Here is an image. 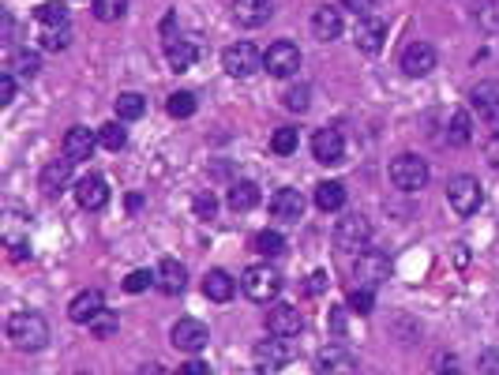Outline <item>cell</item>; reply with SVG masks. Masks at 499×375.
I'll return each instance as SVG.
<instances>
[{
  "label": "cell",
  "instance_id": "obj_1",
  "mask_svg": "<svg viewBox=\"0 0 499 375\" xmlns=\"http://www.w3.org/2000/svg\"><path fill=\"white\" fill-rule=\"evenodd\" d=\"M8 338H12L15 349L38 353V349H45V342H49V323H45L38 312H15V315L8 319Z\"/></svg>",
  "mask_w": 499,
  "mask_h": 375
},
{
  "label": "cell",
  "instance_id": "obj_2",
  "mask_svg": "<svg viewBox=\"0 0 499 375\" xmlns=\"http://www.w3.org/2000/svg\"><path fill=\"white\" fill-rule=\"evenodd\" d=\"M241 289L248 300H256V305H266V300H274L278 289H282V274L274 271V266H266V263H256V266H248V271L241 274Z\"/></svg>",
  "mask_w": 499,
  "mask_h": 375
},
{
  "label": "cell",
  "instance_id": "obj_3",
  "mask_svg": "<svg viewBox=\"0 0 499 375\" xmlns=\"http://www.w3.org/2000/svg\"><path fill=\"white\" fill-rule=\"evenodd\" d=\"M447 200H451V210L458 218H473L480 203H485V188H480L477 176H454L447 184Z\"/></svg>",
  "mask_w": 499,
  "mask_h": 375
},
{
  "label": "cell",
  "instance_id": "obj_4",
  "mask_svg": "<svg viewBox=\"0 0 499 375\" xmlns=\"http://www.w3.org/2000/svg\"><path fill=\"white\" fill-rule=\"evenodd\" d=\"M368 240H372V225H368V218H361V214H349V218H342L334 229V248L346 252V256H361L368 248Z\"/></svg>",
  "mask_w": 499,
  "mask_h": 375
},
{
  "label": "cell",
  "instance_id": "obj_5",
  "mask_svg": "<svg viewBox=\"0 0 499 375\" xmlns=\"http://www.w3.org/2000/svg\"><path fill=\"white\" fill-rule=\"evenodd\" d=\"M390 184L398 192H421L428 184V162L417 154H398L390 162Z\"/></svg>",
  "mask_w": 499,
  "mask_h": 375
},
{
  "label": "cell",
  "instance_id": "obj_6",
  "mask_svg": "<svg viewBox=\"0 0 499 375\" xmlns=\"http://www.w3.org/2000/svg\"><path fill=\"white\" fill-rule=\"evenodd\" d=\"M222 68L233 79H252L256 71H263V53L252 42H237V45H229L222 53Z\"/></svg>",
  "mask_w": 499,
  "mask_h": 375
},
{
  "label": "cell",
  "instance_id": "obj_7",
  "mask_svg": "<svg viewBox=\"0 0 499 375\" xmlns=\"http://www.w3.org/2000/svg\"><path fill=\"white\" fill-rule=\"evenodd\" d=\"M297 356V349H293V342L290 338H263V342L252 349V361H256V368L259 371H278V368H285Z\"/></svg>",
  "mask_w": 499,
  "mask_h": 375
},
{
  "label": "cell",
  "instance_id": "obj_8",
  "mask_svg": "<svg viewBox=\"0 0 499 375\" xmlns=\"http://www.w3.org/2000/svg\"><path fill=\"white\" fill-rule=\"evenodd\" d=\"M470 102H473V110H477L480 124H485L492 135H499V83H495V79L477 83L473 94H470Z\"/></svg>",
  "mask_w": 499,
  "mask_h": 375
},
{
  "label": "cell",
  "instance_id": "obj_9",
  "mask_svg": "<svg viewBox=\"0 0 499 375\" xmlns=\"http://www.w3.org/2000/svg\"><path fill=\"white\" fill-rule=\"evenodd\" d=\"M169 342H173V349H181V353H200L210 342V330H207V323H200V319L184 315V319H176L173 323Z\"/></svg>",
  "mask_w": 499,
  "mask_h": 375
},
{
  "label": "cell",
  "instance_id": "obj_10",
  "mask_svg": "<svg viewBox=\"0 0 499 375\" xmlns=\"http://www.w3.org/2000/svg\"><path fill=\"white\" fill-rule=\"evenodd\" d=\"M263 68L271 71L274 79H290V76H297V68H300V49L293 42H274L271 49L263 53Z\"/></svg>",
  "mask_w": 499,
  "mask_h": 375
},
{
  "label": "cell",
  "instance_id": "obj_11",
  "mask_svg": "<svg viewBox=\"0 0 499 375\" xmlns=\"http://www.w3.org/2000/svg\"><path fill=\"white\" fill-rule=\"evenodd\" d=\"M390 271V263L383 252H376V248H364L361 256H356V266H353V278L356 285H364V289H376V285L387 278Z\"/></svg>",
  "mask_w": 499,
  "mask_h": 375
},
{
  "label": "cell",
  "instance_id": "obj_12",
  "mask_svg": "<svg viewBox=\"0 0 499 375\" xmlns=\"http://www.w3.org/2000/svg\"><path fill=\"white\" fill-rule=\"evenodd\" d=\"M315 371L319 375H356V356L346 346H323L315 353Z\"/></svg>",
  "mask_w": 499,
  "mask_h": 375
},
{
  "label": "cell",
  "instance_id": "obj_13",
  "mask_svg": "<svg viewBox=\"0 0 499 375\" xmlns=\"http://www.w3.org/2000/svg\"><path fill=\"white\" fill-rule=\"evenodd\" d=\"M266 330H271L274 338H297L300 330H305V315H300L297 305H274L271 312H266Z\"/></svg>",
  "mask_w": 499,
  "mask_h": 375
},
{
  "label": "cell",
  "instance_id": "obj_14",
  "mask_svg": "<svg viewBox=\"0 0 499 375\" xmlns=\"http://www.w3.org/2000/svg\"><path fill=\"white\" fill-rule=\"evenodd\" d=\"M312 154H315V162H323V166H338L346 158V139L338 128H319L312 135Z\"/></svg>",
  "mask_w": 499,
  "mask_h": 375
},
{
  "label": "cell",
  "instance_id": "obj_15",
  "mask_svg": "<svg viewBox=\"0 0 499 375\" xmlns=\"http://www.w3.org/2000/svg\"><path fill=\"white\" fill-rule=\"evenodd\" d=\"M271 214L282 222V225H293L305 218V195H300L297 188H278L271 195Z\"/></svg>",
  "mask_w": 499,
  "mask_h": 375
},
{
  "label": "cell",
  "instance_id": "obj_16",
  "mask_svg": "<svg viewBox=\"0 0 499 375\" xmlns=\"http://www.w3.org/2000/svg\"><path fill=\"white\" fill-rule=\"evenodd\" d=\"M436 49L428 45V42H409L405 49H402V71L405 76H413V79H421V76H428V71L436 68Z\"/></svg>",
  "mask_w": 499,
  "mask_h": 375
},
{
  "label": "cell",
  "instance_id": "obj_17",
  "mask_svg": "<svg viewBox=\"0 0 499 375\" xmlns=\"http://www.w3.org/2000/svg\"><path fill=\"white\" fill-rule=\"evenodd\" d=\"M383 38H387V20H380V15H364V20H356L353 42H356L361 53H380Z\"/></svg>",
  "mask_w": 499,
  "mask_h": 375
},
{
  "label": "cell",
  "instance_id": "obj_18",
  "mask_svg": "<svg viewBox=\"0 0 499 375\" xmlns=\"http://www.w3.org/2000/svg\"><path fill=\"white\" fill-rule=\"evenodd\" d=\"M94 147H98V132L83 128V124L68 128V135H64V158H71V162H86V158L94 154Z\"/></svg>",
  "mask_w": 499,
  "mask_h": 375
},
{
  "label": "cell",
  "instance_id": "obj_19",
  "mask_svg": "<svg viewBox=\"0 0 499 375\" xmlns=\"http://www.w3.org/2000/svg\"><path fill=\"white\" fill-rule=\"evenodd\" d=\"M274 15V0H233V20L241 27H263Z\"/></svg>",
  "mask_w": 499,
  "mask_h": 375
},
{
  "label": "cell",
  "instance_id": "obj_20",
  "mask_svg": "<svg viewBox=\"0 0 499 375\" xmlns=\"http://www.w3.org/2000/svg\"><path fill=\"white\" fill-rule=\"evenodd\" d=\"M102 308H105V305H102V293H98V289H83V293L71 297L68 319H71V323H79V327H86Z\"/></svg>",
  "mask_w": 499,
  "mask_h": 375
},
{
  "label": "cell",
  "instance_id": "obj_21",
  "mask_svg": "<svg viewBox=\"0 0 499 375\" xmlns=\"http://www.w3.org/2000/svg\"><path fill=\"white\" fill-rule=\"evenodd\" d=\"M76 203L83 210H102L105 203H110V188H105L102 176H83V181L76 184Z\"/></svg>",
  "mask_w": 499,
  "mask_h": 375
},
{
  "label": "cell",
  "instance_id": "obj_22",
  "mask_svg": "<svg viewBox=\"0 0 499 375\" xmlns=\"http://www.w3.org/2000/svg\"><path fill=\"white\" fill-rule=\"evenodd\" d=\"M312 34H315V42H334L338 34H342V12L323 4V8H315L312 12Z\"/></svg>",
  "mask_w": 499,
  "mask_h": 375
},
{
  "label": "cell",
  "instance_id": "obj_23",
  "mask_svg": "<svg viewBox=\"0 0 499 375\" xmlns=\"http://www.w3.org/2000/svg\"><path fill=\"white\" fill-rule=\"evenodd\" d=\"M71 166H76V162H71V158H53V162L42 169V192L45 195H61L64 188H68V181H71Z\"/></svg>",
  "mask_w": 499,
  "mask_h": 375
},
{
  "label": "cell",
  "instance_id": "obj_24",
  "mask_svg": "<svg viewBox=\"0 0 499 375\" xmlns=\"http://www.w3.org/2000/svg\"><path fill=\"white\" fill-rule=\"evenodd\" d=\"M166 61L173 71H188L195 61H200V45L192 38H166Z\"/></svg>",
  "mask_w": 499,
  "mask_h": 375
},
{
  "label": "cell",
  "instance_id": "obj_25",
  "mask_svg": "<svg viewBox=\"0 0 499 375\" xmlns=\"http://www.w3.org/2000/svg\"><path fill=\"white\" fill-rule=\"evenodd\" d=\"M158 289H162L166 297H176L188 285V271H184V263H176V259H162L158 263Z\"/></svg>",
  "mask_w": 499,
  "mask_h": 375
},
{
  "label": "cell",
  "instance_id": "obj_26",
  "mask_svg": "<svg viewBox=\"0 0 499 375\" xmlns=\"http://www.w3.org/2000/svg\"><path fill=\"white\" fill-rule=\"evenodd\" d=\"M233 289H237V281H233V274H229V271H210L203 278V297L218 300V305H225V300L233 297Z\"/></svg>",
  "mask_w": 499,
  "mask_h": 375
},
{
  "label": "cell",
  "instance_id": "obj_27",
  "mask_svg": "<svg viewBox=\"0 0 499 375\" xmlns=\"http://www.w3.org/2000/svg\"><path fill=\"white\" fill-rule=\"evenodd\" d=\"M225 203H229V210H237V214L252 210V207L259 203V188H256L252 181H233V184H229Z\"/></svg>",
  "mask_w": 499,
  "mask_h": 375
},
{
  "label": "cell",
  "instance_id": "obj_28",
  "mask_svg": "<svg viewBox=\"0 0 499 375\" xmlns=\"http://www.w3.org/2000/svg\"><path fill=\"white\" fill-rule=\"evenodd\" d=\"M315 207L323 210V214L342 210V207H346V188L338 184V181H323V184L315 188Z\"/></svg>",
  "mask_w": 499,
  "mask_h": 375
},
{
  "label": "cell",
  "instance_id": "obj_29",
  "mask_svg": "<svg viewBox=\"0 0 499 375\" xmlns=\"http://www.w3.org/2000/svg\"><path fill=\"white\" fill-rule=\"evenodd\" d=\"M473 139V120L466 110H454L451 113V124H447V143L451 147H466V143Z\"/></svg>",
  "mask_w": 499,
  "mask_h": 375
},
{
  "label": "cell",
  "instance_id": "obj_30",
  "mask_svg": "<svg viewBox=\"0 0 499 375\" xmlns=\"http://www.w3.org/2000/svg\"><path fill=\"white\" fill-rule=\"evenodd\" d=\"M38 38H42V49L61 53V49H68V42H71V27H68V23H49V27H38Z\"/></svg>",
  "mask_w": 499,
  "mask_h": 375
},
{
  "label": "cell",
  "instance_id": "obj_31",
  "mask_svg": "<svg viewBox=\"0 0 499 375\" xmlns=\"http://www.w3.org/2000/svg\"><path fill=\"white\" fill-rule=\"evenodd\" d=\"M143 113H147V98H143V94L124 91L117 98V120H139Z\"/></svg>",
  "mask_w": 499,
  "mask_h": 375
},
{
  "label": "cell",
  "instance_id": "obj_32",
  "mask_svg": "<svg viewBox=\"0 0 499 375\" xmlns=\"http://www.w3.org/2000/svg\"><path fill=\"white\" fill-rule=\"evenodd\" d=\"M38 68H42V61H38V53H30V49L15 53V57H12V64H8V71H12V76H20L23 83L38 76Z\"/></svg>",
  "mask_w": 499,
  "mask_h": 375
},
{
  "label": "cell",
  "instance_id": "obj_33",
  "mask_svg": "<svg viewBox=\"0 0 499 375\" xmlns=\"http://www.w3.org/2000/svg\"><path fill=\"white\" fill-rule=\"evenodd\" d=\"M252 248H256L259 256L274 259V256H282V252H285V240L274 233V229H263V233H256V237H252Z\"/></svg>",
  "mask_w": 499,
  "mask_h": 375
},
{
  "label": "cell",
  "instance_id": "obj_34",
  "mask_svg": "<svg viewBox=\"0 0 499 375\" xmlns=\"http://www.w3.org/2000/svg\"><path fill=\"white\" fill-rule=\"evenodd\" d=\"M297 147H300V132H297V128H278V132L271 135V151H274L278 158L297 154Z\"/></svg>",
  "mask_w": 499,
  "mask_h": 375
},
{
  "label": "cell",
  "instance_id": "obj_35",
  "mask_svg": "<svg viewBox=\"0 0 499 375\" xmlns=\"http://www.w3.org/2000/svg\"><path fill=\"white\" fill-rule=\"evenodd\" d=\"M91 8H94V20L102 23H117L124 12H128V0H91Z\"/></svg>",
  "mask_w": 499,
  "mask_h": 375
},
{
  "label": "cell",
  "instance_id": "obj_36",
  "mask_svg": "<svg viewBox=\"0 0 499 375\" xmlns=\"http://www.w3.org/2000/svg\"><path fill=\"white\" fill-rule=\"evenodd\" d=\"M98 143L105 151H120L124 143H128V132H124L117 120H110V124H102V128H98Z\"/></svg>",
  "mask_w": 499,
  "mask_h": 375
},
{
  "label": "cell",
  "instance_id": "obj_37",
  "mask_svg": "<svg viewBox=\"0 0 499 375\" xmlns=\"http://www.w3.org/2000/svg\"><path fill=\"white\" fill-rule=\"evenodd\" d=\"M117 312H110V308H102L94 319H91V323H86V330H91L94 338H113L117 334Z\"/></svg>",
  "mask_w": 499,
  "mask_h": 375
},
{
  "label": "cell",
  "instance_id": "obj_38",
  "mask_svg": "<svg viewBox=\"0 0 499 375\" xmlns=\"http://www.w3.org/2000/svg\"><path fill=\"white\" fill-rule=\"evenodd\" d=\"M166 110H169V117H176V120L192 117V113H195V94H188V91H176V94H169Z\"/></svg>",
  "mask_w": 499,
  "mask_h": 375
},
{
  "label": "cell",
  "instance_id": "obj_39",
  "mask_svg": "<svg viewBox=\"0 0 499 375\" xmlns=\"http://www.w3.org/2000/svg\"><path fill=\"white\" fill-rule=\"evenodd\" d=\"M372 305H376V289H364V285H353V293H349V308L356 315H368Z\"/></svg>",
  "mask_w": 499,
  "mask_h": 375
},
{
  "label": "cell",
  "instance_id": "obj_40",
  "mask_svg": "<svg viewBox=\"0 0 499 375\" xmlns=\"http://www.w3.org/2000/svg\"><path fill=\"white\" fill-rule=\"evenodd\" d=\"M34 23L38 27H49V23H68V8L64 4H42L34 12Z\"/></svg>",
  "mask_w": 499,
  "mask_h": 375
},
{
  "label": "cell",
  "instance_id": "obj_41",
  "mask_svg": "<svg viewBox=\"0 0 499 375\" xmlns=\"http://www.w3.org/2000/svg\"><path fill=\"white\" fill-rule=\"evenodd\" d=\"M151 285H158V274H151V271H132L124 278V289L128 293H143V289H151Z\"/></svg>",
  "mask_w": 499,
  "mask_h": 375
},
{
  "label": "cell",
  "instance_id": "obj_42",
  "mask_svg": "<svg viewBox=\"0 0 499 375\" xmlns=\"http://www.w3.org/2000/svg\"><path fill=\"white\" fill-rule=\"evenodd\" d=\"M285 110H293V113H305L308 110V86H293V91H285Z\"/></svg>",
  "mask_w": 499,
  "mask_h": 375
},
{
  "label": "cell",
  "instance_id": "obj_43",
  "mask_svg": "<svg viewBox=\"0 0 499 375\" xmlns=\"http://www.w3.org/2000/svg\"><path fill=\"white\" fill-rule=\"evenodd\" d=\"M195 214H200V218H214V214H218V200H214L210 192H203V195H195Z\"/></svg>",
  "mask_w": 499,
  "mask_h": 375
},
{
  "label": "cell",
  "instance_id": "obj_44",
  "mask_svg": "<svg viewBox=\"0 0 499 375\" xmlns=\"http://www.w3.org/2000/svg\"><path fill=\"white\" fill-rule=\"evenodd\" d=\"M477 368H480V375H499V349L492 346V349H485V353H480Z\"/></svg>",
  "mask_w": 499,
  "mask_h": 375
},
{
  "label": "cell",
  "instance_id": "obj_45",
  "mask_svg": "<svg viewBox=\"0 0 499 375\" xmlns=\"http://www.w3.org/2000/svg\"><path fill=\"white\" fill-rule=\"evenodd\" d=\"M477 15H480V27H485V30H495L499 27V8L492 4V0H485V4L477 8Z\"/></svg>",
  "mask_w": 499,
  "mask_h": 375
},
{
  "label": "cell",
  "instance_id": "obj_46",
  "mask_svg": "<svg viewBox=\"0 0 499 375\" xmlns=\"http://www.w3.org/2000/svg\"><path fill=\"white\" fill-rule=\"evenodd\" d=\"M12 98H15V76L4 68V71H0V102L12 105Z\"/></svg>",
  "mask_w": 499,
  "mask_h": 375
},
{
  "label": "cell",
  "instance_id": "obj_47",
  "mask_svg": "<svg viewBox=\"0 0 499 375\" xmlns=\"http://www.w3.org/2000/svg\"><path fill=\"white\" fill-rule=\"evenodd\" d=\"M342 8H349L356 20H364V15H372V8H376V0H342Z\"/></svg>",
  "mask_w": 499,
  "mask_h": 375
},
{
  "label": "cell",
  "instance_id": "obj_48",
  "mask_svg": "<svg viewBox=\"0 0 499 375\" xmlns=\"http://www.w3.org/2000/svg\"><path fill=\"white\" fill-rule=\"evenodd\" d=\"M176 375H214L203 361H188V364H181V368H176Z\"/></svg>",
  "mask_w": 499,
  "mask_h": 375
},
{
  "label": "cell",
  "instance_id": "obj_49",
  "mask_svg": "<svg viewBox=\"0 0 499 375\" xmlns=\"http://www.w3.org/2000/svg\"><path fill=\"white\" fill-rule=\"evenodd\" d=\"M323 285H327V274H323V271H315V274H312V281H308V293H319Z\"/></svg>",
  "mask_w": 499,
  "mask_h": 375
},
{
  "label": "cell",
  "instance_id": "obj_50",
  "mask_svg": "<svg viewBox=\"0 0 499 375\" xmlns=\"http://www.w3.org/2000/svg\"><path fill=\"white\" fill-rule=\"evenodd\" d=\"M488 158H492V162L499 166V135H495V143H488Z\"/></svg>",
  "mask_w": 499,
  "mask_h": 375
},
{
  "label": "cell",
  "instance_id": "obj_51",
  "mask_svg": "<svg viewBox=\"0 0 499 375\" xmlns=\"http://www.w3.org/2000/svg\"><path fill=\"white\" fill-rule=\"evenodd\" d=\"M135 375H158V364H147L143 371H135Z\"/></svg>",
  "mask_w": 499,
  "mask_h": 375
},
{
  "label": "cell",
  "instance_id": "obj_52",
  "mask_svg": "<svg viewBox=\"0 0 499 375\" xmlns=\"http://www.w3.org/2000/svg\"><path fill=\"white\" fill-rule=\"evenodd\" d=\"M439 375H462V368H443Z\"/></svg>",
  "mask_w": 499,
  "mask_h": 375
}]
</instances>
